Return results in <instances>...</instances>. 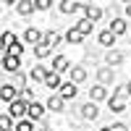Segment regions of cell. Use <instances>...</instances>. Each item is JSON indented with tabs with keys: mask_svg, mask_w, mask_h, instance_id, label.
<instances>
[{
	"mask_svg": "<svg viewBox=\"0 0 131 131\" xmlns=\"http://www.w3.org/2000/svg\"><path fill=\"white\" fill-rule=\"evenodd\" d=\"M26 113H29V102H24V100H16V102L8 105V115L10 118H24Z\"/></svg>",
	"mask_w": 131,
	"mask_h": 131,
	"instance_id": "6da1fadb",
	"label": "cell"
},
{
	"mask_svg": "<svg viewBox=\"0 0 131 131\" xmlns=\"http://www.w3.org/2000/svg\"><path fill=\"white\" fill-rule=\"evenodd\" d=\"M0 100L3 102H16V86H10V84H3L0 86Z\"/></svg>",
	"mask_w": 131,
	"mask_h": 131,
	"instance_id": "7a4b0ae2",
	"label": "cell"
},
{
	"mask_svg": "<svg viewBox=\"0 0 131 131\" xmlns=\"http://www.w3.org/2000/svg\"><path fill=\"white\" fill-rule=\"evenodd\" d=\"M107 107H110V113H123L126 102H123V97H121V94H113L110 100H107Z\"/></svg>",
	"mask_w": 131,
	"mask_h": 131,
	"instance_id": "3957f363",
	"label": "cell"
},
{
	"mask_svg": "<svg viewBox=\"0 0 131 131\" xmlns=\"http://www.w3.org/2000/svg\"><path fill=\"white\" fill-rule=\"evenodd\" d=\"M16 10L21 16H29L31 10H37V3H34V0H21V3H16Z\"/></svg>",
	"mask_w": 131,
	"mask_h": 131,
	"instance_id": "277c9868",
	"label": "cell"
},
{
	"mask_svg": "<svg viewBox=\"0 0 131 131\" xmlns=\"http://www.w3.org/2000/svg\"><path fill=\"white\" fill-rule=\"evenodd\" d=\"M73 29H76V31H79V34H84V37H86V34H89V31L94 29V21H89V18H86V16H84V18H81V21H79V24H76Z\"/></svg>",
	"mask_w": 131,
	"mask_h": 131,
	"instance_id": "5b68a950",
	"label": "cell"
},
{
	"mask_svg": "<svg viewBox=\"0 0 131 131\" xmlns=\"http://www.w3.org/2000/svg\"><path fill=\"white\" fill-rule=\"evenodd\" d=\"M126 29H128V26H126V21H123V18H113V21H110V31H113L115 37L126 34Z\"/></svg>",
	"mask_w": 131,
	"mask_h": 131,
	"instance_id": "8992f818",
	"label": "cell"
},
{
	"mask_svg": "<svg viewBox=\"0 0 131 131\" xmlns=\"http://www.w3.org/2000/svg\"><path fill=\"white\" fill-rule=\"evenodd\" d=\"M76 92H79V89H76V84H73V81H68V84H63V86H60V97H63V100H73Z\"/></svg>",
	"mask_w": 131,
	"mask_h": 131,
	"instance_id": "52a82bcc",
	"label": "cell"
},
{
	"mask_svg": "<svg viewBox=\"0 0 131 131\" xmlns=\"http://www.w3.org/2000/svg\"><path fill=\"white\" fill-rule=\"evenodd\" d=\"M63 105H66V100H63L60 94H52L50 100H47V107H50L52 113H60V110H63Z\"/></svg>",
	"mask_w": 131,
	"mask_h": 131,
	"instance_id": "ba28073f",
	"label": "cell"
},
{
	"mask_svg": "<svg viewBox=\"0 0 131 131\" xmlns=\"http://www.w3.org/2000/svg\"><path fill=\"white\" fill-rule=\"evenodd\" d=\"M47 76H50V71L45 66H34V68H31V79L34 81H47Z\"/></svg>",
	"mask_w": 131,
	"mask_h": 131,
	"instance_id": "9c48e42d",
	"label": "cell"
},
{
	"mask_svg": "<svg viewBox=\"0 0 131 131\" xmlns=\"http://www.w3.org/2000/svg\"><path fill=\"white\" fill-rule=\"evenodd\" d=\"M97 39H100V45H102V47H113L115 34H113L110 29H105V31H100V37H97Z\"/></svg>",
	"mask_w": 131,
	"mask_h": 131,
	"instance_id": "30bf717a",
	"label": "cell"
},
{
	"mask_svg": "<svg viewBox=\"0 0 131 131\" xmlns=\"http://www.w3.org/2000/svg\"><path fill=\"white\" fill-rule=\"evenodd\" d=\"M24 39L29 42V45H34V47H37V45H42V42H39V39H42V34H39L37 29H26V31H24Z\"/></svg>",
	"mask_w": 131,
	"mask_h": 131,
	"instance_id": "8fae6325",
	"label": "cell"
},
{
	"mask_svg": "<svg viewBox=\"0 0 131 131\" xmlns=\"http://www.w3.org/2000/svg\"><path fill=\"white\" fill-rule=\"evenodd\" d=\"M86 79V68H81V66H73V68H71V81L73 84H81Z\"/></svg>",
	"mask_w": 131,
	"mask_h": 131,
	"instance_id": "7c38bea8",
	"label": "cell"
},
{
	"mask_svg": "<svg viewBox=\"0 0 131 131\" xmlns=\"http://www.w3.org/2000/svg\"><path fill=\"white\" fill-rule=\"evenodd\" d=\"M18 66H21V63H18L16 55H5V58H3V68H5V71H18Z\"/></svg>",
	"mask_w": 131,
	"mask_h": 131,
	"instance_id": "4fadbf2b",
	"label": "cell"
},
{
	"mask_svg": "<svg viewBox=\"0 0 131 131\" xmlns=\"http://www.w3.org/2000/svg\"><path fill=\"white\" fill-rule=\"evenodd\" d=\"M84 10H86V18L89 21H100L102 18V8H97V5H86Z\"/></svg>",
	"mask_w": 131,
	"mask_h": 131,
	"instance_id": "5bb4252c",
	"label": "cell"
},
{
	"mask_svg": "<svg viewBox=\"0 0 131 131\" xmlns=\"http://www.w3.org/2000/svg\"><path fill=\"white\" fill-rule=\"evenodd\" d=\"M42 115H45V107H42L39 102H29V118L37 121V118H42Z\"/></svg>",
	"mask_w": 131,
	"mask_h": 131,
	"instance_id": "9a60e30c",
	"label": "cell"
},
{
	"mask_svg": "<svg viewBox=\"0 0 131 131\" xmlns=\"http://www.w3.org/2000/svg\"><path fill=\"white\" fill-rule=\"evenodd\" d=\"M52 71H55V73H60V71H68V58L58 55L55 60H52Z\"/></svg>",
	"mask_w": 131,
	"mask_h": 131,
	"instance_id": "2e32d148",
	"label": "cell"
},
{
	"mask_svg": "<svg viewBox=\"0 0 131 131\" xmlns=\"http://www.w3.org/2000/svg\"><path fill=\"white\" fill-rule=\"evenodd\" d=\"M81 115L86 118V121H94V118H97V105H94V102L84 105V107H81Z\"/></svg>",
	"mask_w": 131,
	"mask_h": 131,
	"instance_id": "e0dca14e",
	"label": "cell"
},
{
	"mask_svg": "<svg viewBox=\"0 0 131 131\" xmlns=\"http://www.w3.org/2000/svg\"><path fill=\"white\" fill-rule=\"evenodd\" d=\"M47 86H50V89H60V73H55V71H50V76H47V81H45Z\"/></svg>",
	"mask_w": 131,
	"mask_h": 131,
	"instance_id": "ac0fdd59",
	"label": "cell"
},
{
	"mask_svg": "<svg viewBox=\"0 0 131 131\" xmlns=\"http://www.w3.org/2000/svg\"><path fill=\"white\" fill-rule=\"evenodd\" d=\"M92 100L94 102H100V100H105V97H107V89H105V86H92Z\"/></svg>",
	"mask_w": 131,
	"mask_h": 131,
	"instance_id": "d6986e66",
	"label": "cell"
},
{
	"mask_svg": "<svg viewBox=\"0 0 131 131\" xmlns=\"http://www.w3.org/2000/svg\"><path fill=\"white\" fill-rule=\"evenodd\" d=\"M58 42H60V34H58V31H47V34H45V45H47V47H58Z\"/></svg>",
	"mask_w": 131,
	"mask_h": 131,
	"instance_id": "ffe728a7",
	"label": "cell"
},
{
	"mask_svg": "<svg viewBox=\"0 0 131 131\" xmlns=\"http://www.w3.org/2000/svg\"><path fill=\"white\" fill-rule=\"evenodd\" d=\"M81 5L79 3H73V0H63V3H60V10H63V13H73V10H79Z\"/></svg>",
	"mask_w": 131,
	"mask_h": 131,
	"instance_id": "44dd1931",
	"label": "cell"
},
{
	"mask_svg": "<svg viewBox=\"0 0 131 131\" xmlns=\"http://www.w3.org/2000/svg\"><path fill=\"white\" fill-rule=\"evenodd\" d=\"M0 42H3V47L8 50L10 45H16V37H13V31H3V37H0Z\"/></svg>",
	"mask_w": 131,
	"mask_h": 131,
	"instance_id": "7402d4cb",
	"label": "cell"
},
{
	"mask_svg": "<svg viewBox=\"0 0 131 131\" xmlns=\"http://www.w3.org/2000/svg\"><path fill=\"white\" fill-rule=\"evenodd\" d=\"M66 39H68V42H71V45H79V42L84 39V34H79V31H76V29H71V31H68V34H66Z\"/></svg>",
	"mask_w": 131,
	"mask_h": 131,
	"instance_id": "603a6c76",
	"label": "cell"
},
{
	"mask_svg": "<svg viewBox=\"0 0 131 131\" xmlns=\"http://www.w3.org/2000/svg\"><path fill=\"white\" fill-rule=\"evenodd\" d=\"M34 55H37V58H47V55H50V47L42 42V45H37V47H34Z\"/></svg>",
	"mask_w": 131,
	"mask_h": 131,
	"instance_id": "cb8c5ba5",
	"label": "cell"
},
{
	"mask_svg": "<svg viewBox=\"0 0 131 131\" xmlns=\"http://www.w3.org/2000/svg\"><path fill=\"white\" fill-rule=\"evenodd\" d=\"M21 52H24V45H21V42H16V45H10V47H8L5 55H16V58H18Z\"/></svg>",
	"mask_w": 131,
	"mask_h": 131,
	"instance_id": "d4e9b609",
	"label": "cell"
},
{
	"mask_svg": "<svg viewBox=\"0 0 131 131\" xmlns=\"http://www.w3.org/2000/svg\"><path fill=\"white\" fill-rule=\"evenodd\" d=\"M16 131H34V123H31V121H18Z\"/></svg>",
	"mask_w": 131,
	"mask_h": 131,
	"instance_id": "484cf974",
	"label": "cell"
},
{
	"mask_svg": "<svg viewBox=\"0 0 131 131\" xmlns=\"http://www.w3.org/2000/svg\"><path fill=\"white\" fill-rule=\"evenodd\" d=\"M121 60H123V55H121V52H110V55H107V63H110V66H118Z\"/></svg>",
	"mask_w": 131,
	"mask_h": 131,
	"instance_id": "4316f807",
	"label": "cell"
},
{
	"mask_svg": "<svg viewBox=\"0 0 131 131\" xmlns=\"http://www.w3.org/2000/svg\"><path fill=\"white\" fill-rule=\"evenodd\" d=\"M0 126H3V131H10V115H3V118H0Z\"/></svg>",
	"mask_w": 131,
	"mask_h": 131,
	"instance_id": "83f0119b",
	"label": "cell"
},
{
	"mask_svg": "<svg viewBox=\"0 0 131 131\" xmlns=\"http://www.w3.org/2000/svg\"><path fill=\"white\" fill-rule=\"evenodd\" d=\"M37 3V10H47L50 8V0H34Z\"/></svg>",
	"mask_w": 131,
	"mask_h": 131,
	"instance_id": "f1b7e54d",
	"label": "cell"
},
{
	"mask_svg": "<svg viewBox=\"0 0 131 131\" xmlns=\"http://www.w3.org/2000/svg\"><path fill=\"white\" fill-rule=\"evenodd\" d=\"M110 79H113V73L107 71V68H105V71H100V81H102V84H105V81H110Z\"/></svg>",
	"mask_w": 131,
	"mask_h": 131,
	"instance_id": "f546056e",
	"label": "cell"
},
{
	"mask_svg": "<svg viewBox=\"0 0 131 131\" xmlns=\"http://www.w3.org/2000/svg\"><path fill=\"white\" fill-rule=\"evenodd\" d=\"M110 128H113V131H128L126 123H115V126H110Z\"/></svg>",
	"mask_w": 131,
	"mask_h": 131,
	"instance_id": "4dcf8cb0",
	"label": "cell"
},
{
	"mask_svg": "<svg viewBox=\"0 0 131 131\" xmlns=\"http://www.w3.org/2000/svg\"><path fill=\"white\" fill-rule=\"evenodd\" d=\"M126 16H128V18H131V3H128V5H126Z\"/></svg>",
	"mask_w": 131,
	"mask_h": 131,
	"instance_id": "1f68e13d",
	"label": "cell"
},
{
	"mask_svg": "<svg viewBox=\"0 0 131 131\" xmlns=\"http://www.w3.org/2000/svg\"><path fill=\"white\" fill-rule=\"evenodd\" d=\"M126 94H131V81H128V84H126Z\"/></svg>",
	"mask_w": 131,
	"mask_h": 131,
	"instance_id": "d6a6232c",
	"label": "cell"
},
{
	"mask_svg": "<svg viewBox=\"0 0 131 131\" xmlns=\"http://www.w3.org/2000/svg\"><path fill=\"white\" fill-rule=\"evenodd\" d=\"M100 131H113V128H110V126H107V128H100Z\"/></svg>",
	"mask_w": 131,
	"mask_h": 131,
	"instance_id": "836d02e7",
	"label": "cell"
},
{
	"mask_svg": "<svg viewBox=\"0 0 131 131\" xmlns=\"http://www.w3.org/2000/svg\"><path fill=\"white\" fill-rule=\"evenodd\" d=\"M10 131H13V128H10Z\"/></svg>",
	"mask_w": 131,
	"mask_h": 131,
	"instance_id": "e575fe53",
	"label": "cell"
}]
</instances>
